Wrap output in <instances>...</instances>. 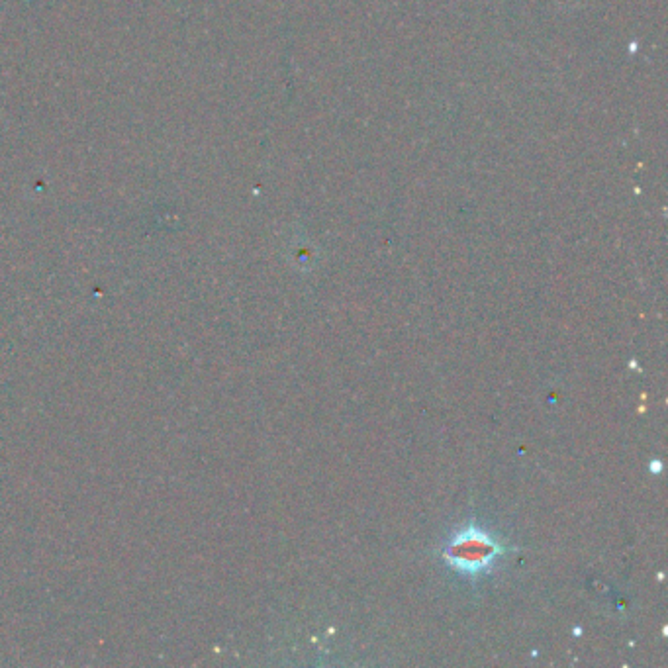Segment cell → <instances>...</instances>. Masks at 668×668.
Segmentation results:
<instances>
[{
    "instance_id": "cell-1",
    "label": "cell",
    "mask_w": 668,
    "mask_h": 668,
    "mask_svg": "<svg viewBox=\"0 0 668 668\" xmlns=\"http://www.w3.org/2000/svg\"><path fill=\"white\" fill-rule=\"evenodd\" d=\"M502 553V547L477 527H469L449 545L445 557L459 571L469 574L486 571Z\"/></svg>"
}]
</instances>
